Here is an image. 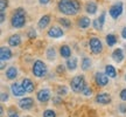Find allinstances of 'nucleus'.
Here are the masks:
<instances>
[{
    "mask_svg": "<svg viewBox=\"0 0 126 117\" xmlns=\"http://www.w3.org/2000/svg\"><path fill=\"white\" fill-rule=\"evenodd\" d=\"M12 58V50L8 47H1L0 49V58L1 61H7Z\"/></svg>",
    "mask_w": 126,
    "mask_h": 117,
    "instance_id": "13",
    "label": "nucleus"
},
{
    "mask_svg": "<svg viewBox=\"0 0 126 117\" xmlns=\"http://www.w3.org/2000/svg\"><path fill=\"white\" fill-rule=\"evenodd\" d=\"M119 96H120V98H122L123 101H126V88L120 91V95H119Z\"/></svg>",
    "mask_w": 126,
    "mask_h": 117,
    "instance_id": "35",
    "label": "nucleus"
},
{
    "mask_svg": "<svg viewBox=\"0 0 126 117\" xmlns=\"http://www.w3.org/2000/svg\"><path fill=\"white\" fill-rule=\"evenodd\" d=\"M94 27L97 29V31H102V28H103V25L99 22L98 19H96V20H94Z\"/></svg>",
    "mask_w": 126,
    "mask_h": 117,
    "instance_id": "31",
    "label": "nucleus"
},
{
    "mask_svg": "<svg viewBox=\"0 0 126 117\" xmlns=\"http://www.w3.org/2000/svg\"><path fill=\"white\" fill-rule=\"evenodd\" d=\"M70 86H71V89L75 93H82V90L84 89V87H85L84 76H82V75L75 76L71 80V82H70Z\"/></svg>",
    "mask_w": 126,
    "mask_h": 117,
    "instance_id": "3",
    "label": "nucleus"
},
{
    "mask_svg": "<svg viewBox=\"0 0 126 117\" xmlns=\"http://www.w3.org/2000/svg\"><path fill=\"white\" fill-rule=\"evenodd\" d=\"M39 1H40V4H42V5H47L50 0H39Z\"/></svg>",
    "mask_w": 126,
    "mask_h": 117,
    "instance_id": "40",
    "label": "nucleus"
},
{
    "mask_svg": "<svg viewBox=\"0 0 126 117\" xmlns=\"http://www.w3.org/2000/svg\"><path fill=\"white\" fill-rule=\"evenodd\" d=\"M109 13L113 19H118L123 13V2L119 1L117 4H114L113 6H111L110 9H109Z\"/></svg>",
    "mask_w": 126,
    "mask_h": 117,
    "instance_id": "6",
    "label": "nucleus"
},
{
    "mask_svg": "<svg viewBox=\"0 0 126 117\" xmlns=\"http://www.w3.org/2000/svg\"><path fill=\"white\" fill-rule=\"evenodd\" d=\"M8 6V0H0V11L4 12Z\"/></svg>",
    "mask_w": 126,
    "mask_h": 117,
    "instance_id": "29",
    "label": "nucleus"
},
{
    "mask_svg": "<svg viewBox=\"0 0 126 117\" xmlns=\"http://www.w3.org/2000/svg\"><path fill=\"white\" fill-rule=\"evenodd\" d=\"M119 111L123 114H126V103H122L119 105Z\"/></svg>",
    "mask_w": 126,
    "mask_h": 117,
    "instance_id": "34",
    "label": "nucleus"
},
{
    "mask_svg": "<svg viewBox=\"0 0 126 117\" xmlns=\"http://www.w3.org/2000/svg\"><path fill=\"white\" fill-rule=\"evenodd\" d=\"M55 56H56V53H55V49L54 48H49V49L47 50V58L48 60H55Z\"/></svg>",
    "mask_w": 126,
    "mask_h": 117,
    "instance_id": "26",
    "label": "nucleus"
},
{
    "mask_svg": "<svg viewBox=\"0 0 126 117\" xmlns=\"http://www.w3.org/2000/svg\"><path fill=\"white\" fill-rule=\"evenodd\" d=\"M12 26L15 28H21L25 26L26 23V13L23 8H18L14 11L13 15H12V20H11Z\"/></svg>",
    "mask_w": 126,
    "mask_h": 117,
    "instance_id": "2",
    "label": "nucleus"
},
{
    "mask_svg": "<svg viewBox=\"0 0 126 117\" xmlns=\"http://www.w3.org/2000/svg\"><path fill=\"white\" fill-rule=\"evenodd\" d=\"M6 76H7L8 80H14L15 77L18 76V69L15 67H9L6 70Z\"/></svg>",
    "mask_w": 126,
    "mask_h": 117,
    "instance_id": "18",
    "label": "nucleus"
},
{
    "mask_svg": "<svg viewBox=\"0 0 126 117\" xmlns=\"http://www.w3.org/2000/svg\"><path fill=\"white\" fill-rule=\"evenodd\" d=\"M116 42H117V38H116V35H113V34H109V35H106V43H108V46L112 47V46L116 45Z\"/></svg>",
    "mask_w": 126,
    "mask_h": 117,
    "instance_id": "24",
    "label": "nucleus"
},
{
    "mask_svg": "<svg viewBox=\"0 0 126 117\" xmlns=\"http://www.w3.org/2000/svg\"><path fill=\"white\" fill-rule=\"evenodd\" d=\"M21 43V38L19 34H13L12 36H9L8 39V45L12 47H18Z\"/></svg>",
    "mask_w": 126,
    "mask_h": 117,
    "instance_id": "14",
    "label": "nucleus"
},
{
    "mask_svg": "<svg viewBox=\"0 0 126 117\" xmlns=\"http://www.w3.org/2000/svg\"><path fill=\"white\" fill-rule=\"evenodd\" d=\"M90 67H91L90 58H83V61H82V69H83V70H88Z\"/></svg>",
    "mask_w": 126,
    "mask_h": 117,
    "instance_id": "25",
    "label": "nucleus"
},
{
    "mask_svg": "<svg viewBox=\"0 0 126 117\" xmlns=\"http://www.w3.org/2000/svg\"><path fill=\"white\" fill-rule=\"evenodd\" d=\"M59 21H60V23H61L62 26H64L65 28H69L70 26H71V22H70L68 19H65V18H61Z\"/></svg>",
    "mask_w": 126,
    "mask_h": 117,
    "instance_id": "27",
    "label": "nucleus"
},
{
    "mask_svg": "<svg viewBox=\"0 0 126 117\" xmlns=\"http://www.w3.org/2000/svg\"><path fill=\"white\" fill-rule=\"evenodd\" d=\"M57 72H59V73H63V72H64V67H63V66H59V67H57Z\"/></svg>",
    "mask_w": 126,
    "mask_h": 117,
    "instance_id": "39",
    "label": "nucleus"
},
{
    "mask_svg": "<svg viewBox=\"0 0 126 117\" xmlns=\"http://www.w3.org/2000/svg\"><path fill=\"white\" fill-rule=\"evenodd\" d=\"M91 93H92V90H91V88H90L89 86H86V84H85V87H84V89L82 90V94L84 95V96H90Z\"/></svg>",
    "mask_w": 126,
    "mask_h": 117,
    "instance_id": "30",
    "label": "nucleus"
},
{
    "mask_svg": "<svg viewBox=\"0 0 126 117\" xmlns=\"http://www.w3.org/2000/svg\"><path fill=\"white\" fill-rule=\"evenodd\" d=\"M34 105V99L31 98V97H25V98H21L20 102H19V107L23 110H29Z\"/></svg>",
    "mask_w": 126,
    "mask_h": 117,
    "instance_id": "8",
    "label": "nucleus"
},
{
    "mask_svg": "<svg viewBox=\"0 0 126 117\" xmlns=\"http://www.w3.org/2000/svg\"><path fill=\"white\" fill-rule=\"evenodd\" d=\"M21 86H22L23 90L26 91V93H32L33 90H34V84H33V82L29 80V78H25L21 83Z\"/></svg>",
    "mask_w": 126,
    "mask_h": 117,
    "instance_id": "15",
    "label": "nucleus"
},
{
    "mask_svg": "<svg viewBox=\"0 0 126 117\" xmlns=\"http://www.w3.org/2000/svg\"><path fill=\"white\" fill-rule=\"evenodd\" d=\"M7 99H8V95L5 94V93H2V94H1V101L5 102V101H7Z\"/></svg>",
    "mask_w": 126,
    "mask_h": 117,
    "instance_id": "36",
    "label": "nucleus"
},
{
    "mask_svg": "<svg viewBox=\"0 0 126 117\" xmlns=\"http://www.w3.org/2000/svg\"><path fill=\"white\" fill-rule=\"evenodd\" d=\"M33 74L36 77L45 76L46 74H47V67H46L45 63L42 62V61H40V60H37L34 63V66H33Z\"/></svg>",
    "mask_w": 126,
    "mask_h": 117,
    "instance_id": "4",
    "label": "nucleus"
},
{
    "mask_svg": "<svg viewBox=\"0 0 126 117\" xmlns=\"http://www.w3.org/2000/svg\"><path fill=\"white\" fill-rule=\"evenodd\" d=\"M49 22H50V17L49 15H43V17L40 19V21H39V23H37V26H39V28H41V29H45V28L49 25Z\"/></svg>",
    "mask_w": 126,
    "mask_h": 117,
    "instance_id": "17",
    "label": "nucleus"
},
{
    "mask_svg": "<svg viewBox=\"0 0 126 117\" xmlns=\"http://www.w3.org/2000/svg\"><path fill=\"white\" fill-rule=\"evenodd\" d=\"M67 88L64 86H62V87H59V89H57V95L59 96H64V95H67Z\"/></svg>",
    "mask_w": 126,
    "mask_h": 117,
    "instance_id": "28",
    "label": "nucleus"
},
{
    "mask_svg": "<svg viewBox=\"0 0 126 117\" xmlns=\"http://www.w3.org/2000/svg\"><path fill=\"white\" fill-rule=\"evenodd\" d=\"M11 90H12V94H13L15 97H20V96H22V95L26 93V91L23 90L22 86H20L18 83L12 84V86H11Z\"/></svg>",
    "mask_w": 126,
    "mask_h": 117,
    "instance_id": "12",
    "label": "nucleus"
},
{
    "mask_svg": "<svg viewBox=\"0 0 126 117\" xmlns=\"http://www.w3.org/2000/svg\"><path fill=\"white\" fill-rule=\"evenodd\" d=\"M60 53L62 55V58H69L71 56V49H70V47L67 45H64L61 47V49H60Z\"/></svg>",
    "mask_w": 126,
    "mask_h": 117,
    "instance_id": "20",
    "label": "nucleus"
},
{
    "mask_svg": "<svg viewBox=\"0 0 126 117\" xmlns=\"http://www.w3.org/2000/svg\"><path fill=\"white\" fill-rule=\"evenodd\" d=\"M89 46H90V49L94 54H99L103 50L102 41L99 40L98 38H91L90 40H89Z\"/></svg>",
    "mask_w": 126,
    "mask_h": 117,
    "instance_id": "5",
    "label": "nucleus"
},
{
    "mask_svg": "<svg viewBox=\"0 0 126 117\" xmlns=\"http://www.w3.org/2000/svg\"><path fill=\"white\" fill-rule=\"evenodd\" d=\"M63 34H64V33H63L62 28L57 27V26H53V27L48 31V36H50V38H54V39L61 38V36H63Z\"/></svg>",
    "mask_w": 126,
    "mask_h": 117,
    "instance_id": "10",
    "label": "nucleus"
},
{
    "mask_svg": "<svg viewBox=\"0 0 126 117\" xmlns=\"http://www.w3.org/2000/svg\"><path fill=\"white\" fill-rule=\"evenodd\" d=\"M108 75L106 74H103V73H97L96 75H94V81L96 83L98 84L99 87H104L108 84L109 82V78H108Z\"/></svg>",
    "mask_w": 126,
    "mask_h": 117,
    "instance_id": "7",
    "label": "nucleus"
},
{
    "mask_svg": "<svg viewBox=\"0 0 126 117\" xmlns=\"http://www.w3.org/2000/svg\"><path fill=\"white\" fill-rule=\"evenodd\" d=\"M85 11H86V13H89V14H94L97 12V4H96L94 1H89V2H86Z\"/></svg>",
    "mask_w": 126,
    "mask_h": 117,
    "instance_id": "16",
    "label": "nucleus"
},
{
    "mask_svg": "<svg viewBox=\"0 0 126 117\" xmlns=\"http://www.w3.org/2000/svg\"><path fill=\"white\" fill-rule=\"evenodd\" d=\"M96 102L99 104H109L111 102V97L106 93H100L96 96Z\"/></svg>",
    "mask_w": 126,
    "mask_h": 117,
    "instance_id": "11",
    "label": "nucleus"
},
{
    "mask_svg": "<svg viewBox=\"0 0 126 117\" xmlns=\"http://www.w3.org/2000/svg\"><path fill=\"white\" fill-rule=\"evenodd\" d=\"M28 36H29V39H35L36 38V32L34 29H31V31L28 32Z\"/></svg>",
    "mask_w": 126,
    "mask_h": 117,
    "instance_id": "33",
    "label": "nucleus"
},
{
    "mask_svg": "<svg viewBox=\"0 0 126 117\" xmlns=\"http://www.w3.org/2000/svg\"><path fill=\"white\" fill-rule=\"evenodd\" d=\"M125 80H126V76H125Z\"/></svg>",
    "mask_w": 126,
    "mask_h": 117,
    "instance_id": "42",
    "label": "nucleus"
},
{
    "mask_svg": "<svg viewBox=\"0 0 126 117\" xmlns=\"http://www.w3.org/2000/svg\"><path fill=\"white\" fill-rule=\"evenodd\" d=\"M90 19L88 18V17H81V18L78 19V26L81 28H88L90 26Z\"/></svg>",
    "mask_w": 126,
    "mask_h": 117,
    "instance_id": "21",
    "label": "nucleus"
},
{
    "mask_svg": "<svg viewBox=\"0 0 126 117\" xmlns=\"http://www.w3.org/2000/svg\"><path fill=\"white\" fill-rule=\"evenodd\" d=\"M122 36L126 40V27L123 28V31H122Z\"/></svg>",
    "mask_w": 126,
    "mask_h": 117,
    "instance_id": "38",
    "label": "nucleus"
},
{
    "mask_svg": "<svg viewBox=\"0 0 126 117\" xmlns=\"http://www.w3.org/2000/svg\"><path fill=\"white\" fill-rule=\"evenodd\" d=\"M67 67L70 70H75L77 68V58H69L67 61Z\"/></svg>",
    "mask_w": 126,
    "mask_h": 117,
    "instance_id": "23",
    "label": "nucleus"
},
{
    "mask_svg": "<svg viewBox=\"0 0 126 117\" xmlns=\"http://www.w3.org/2000/svg\"><path fill=\"white\" fill-rule=\"evenodd\" d=\"M112 58L116 61V62H122L123 58H124V53H123V50L120 49V48L116 49L112 53Z\"/></svg>",
    "mask_w": 126,
    "mask_h": 117,
    "instance_id": "19",
    "label": "nucleus"
},
{
    "mask_svg": "<svg viewBox=\"0 0 126 117\" xmlns=\"http://www.w3.org/2000/svg\"><path fill=\"white\" fill-rule=\"evenodd\" d=\"M8 117H19L18 114H12V115H9Z\"/></svg>",
    "mask_w": 126,
    "mask_h": 117,
    "instance_id": "41",
    "label": "nucleus"
},
{
    "mask_svg": "<svg viewBox=\"0 0 126 117\" xmlns=\"http://www.w3.org/2000/svg\"><path fill=\"white\" fill-rule=\"evenodd\" d=\"M5 12H1V17H0V22L2 23V22H5Z\"/></svg>",
    "mask_w": 126,
    "mask_h": 117,
    "instance_id": "37",
    "label": "nucleus"
},
{
    "mask_svg": "<svg viewBox=\"0 0 126 117\" xmlns=\"http://www.w3.org/2000/svg\"><path fill=\"white\" fill-rule=\"evenodd\" d=\"M43 117H56V114L53 110H46L43 113Z\"/></svg>",
    "mask_w": 126,
    "mask_h": 117,
    "instance_id": "32",
    "label": "nucleus"
},
{
    "mask_svg": "<svg viewBox=\"0 0 126 117\" xmlns=\"http://www.w3.org/2000/svg\"><path fill=\"white\" fill-rule=\"evenodd\" d=\"M36 97H37V99H39L40 102L46 103V102H48L50 99V91L48 89H42L37 93Z\"/></svg>",
    "mask_w": 126,
    "mask_h": 117,
    "instance_id": "9",
    "label": "nucleus"
},
{
    "mask_svg": "<svg viewBox=\"0 0 126 117\" xmlns=\"http://www.w3.org/2000/svg\"><path fill=\"white\" fill-rule=\"evenodd\" d=\"M105 74H106L109 77H112V78H114V77L117 76L116 68L113 67V66H111V64H108V66L105 67Z\"/></svg>",
    "mask_w": 126,
    "mask_h": 117,
    "instance_id": "22",
    "label": "nucleus"
},
{
    "mask_svg": "<svg viewBox=\"0 0 126 117\" xmlns=\"http://www.w3.org/2000/svg\"><path fill=\"white\" fill-rule=\"evenodd\" d=\"M81 8L78 0H60L59 9L60 12L65 15H75Z\"/></svg>",
    "mask_w": 126,
    "mask_h": 117,
    "instance_id": "1",
    "label": "nucleus"
}]
</instances>
